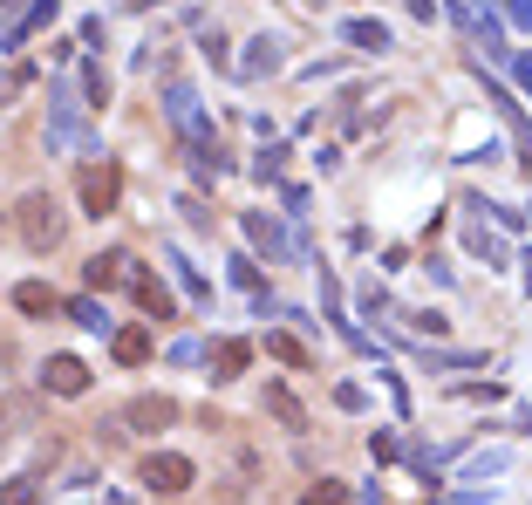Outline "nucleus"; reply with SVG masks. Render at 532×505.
<instances>
[{
  "label": "nucleus",
  "instance_id": "nucleus-29",
  "mask_svg": "<svg viewBox=\"0 0 532 505\" xmlns=\"http://www.w3.org/2000/svg\"><path fill=\"white\" fill-rule=\"evenodd\" d=\"M437 505H444V499H437Z\"/></svg>",
  "mask_w": 532,
  "mask_h": 505
},
{
  "label": "nucleus",
  "instance_id": "nucleus-25",
  "mask_svg": "<svg viewBox=\"0 0 532 505\" xmlns=\"http://www.w3.org/2000/svg\"><path fill=\"white\" fill-rule=\"evenodd\" d=\"M280 157H287V144H266V151H260V164H253V171H260V178H280Z\"/></svg>",
  "mask_w": 532,
  "mask_h": 505
},
{
  "label": "nucleus",
  "instance_id": "nucleus-24",
  "mask_svg": "<svg viewBox=\"0 0 532 505\" xmlns=\"http://www.w3.org/2000/svg\"><path fill=\"white\" fill-rule=\"evenodd\" d=\"M232 280H239V287H253V294H260V260H246V253H239V260H232Z\"/></svg>",
  "mask_w": 532,
  "mask_h": 505
},
{
  "label": "nucleus",
  "instance_id": "nucleus-28",
  "mask_svg": "<svg viewBox=\"0 0 532 505\" xmlns=\"http://www.w3.org/2000/svg\"><path fill=\"white\" fill-rule=\"evenodd\" d=\"M123 7H151V0H123Z\"/></svg>",
  "mask_w": 532,
  "mask_h": 505
},
{
  "label": "nucleus",
  "instance_id": "nucleus-21",
  "mask_svg": "<svg viewBox=\"0 0 532 505\" xmlns=\"http://www.w3.org/2000/svg\"><path fill=\"white\" fill-rule=\"evenodd\" d=\"M266 355H280V362H294V369H314V355H307L294 335H266Z\"/></svg>",
  "mask_w": 532,
  "mask_h": 505
},
{
  "label": "nucleus",
  "instance_id": "nucleus-18",
  "mask_svg": "<svg viewBox=\"0 0 532 505\" xmlns=\"http://www.w3.org/2000/svg\"><path fill=\"white\" fill-rule=\"evenodd\" d=\"M226 171V157H219V137H198L191 144V178H219Z\"/></svg>",
  "mask_w": 532,
  "mask_h": 505
},
{
  "label": "nucleus",
  "instance_id": "nucleus-9",
  "mask_svg": "<svg viewBox=\"0 0 532 505\" xmlns=\"http://www.w3.org/2000/svg\"><path fill=\"white\" fill-rule=\"evenodd\" d=\"M266 417L280 430H307V410L294 403V389H280V383H266Z\"/></svg>",
  "mask_w": 532,
  "mask_h": 505
},
{
  "label": "nucleus",
  "instance_id": "nucleus-11",
  "mask_svg": "<svg viewBox=\"0 0 532 505\" xmlns=\"http://www.w3.org/2000/svg\"><path fill=\"white\" fill-rule=\"evenodd\" d=\"M246 362H253V342H239V335H226V342H219V355H212L219 383H232V376H246Z\"/></svg>",
  "mask_w": 532,
  "mask_h": 505
},
{
  "label": "nucleus",
  "instance_id": "nucleus-12",
  "mask_svg": "<svg viewBox=\"0 0 532 505\" xmlns=\"http://www.w3.org/2000/svg\"><path fill=\"white\" fill-rule=\"evenodd\" d=\"M35 14H41V0H0V41H21Z\"/></svg>",
  "mask_w": 532,
  "mask_h": 505
},
{
  "label": "nucleus",
  "instance_id": "nucleus-8",
  "mask_svg": "<svg viewBox=\"0 0 532 505\" xmlns=\"http://www.w3.org/2000/svg\"><path fill=\"white\" fill-rule=\"evenodd\" d=\"M123 280H130V294H137V308L144 314H157V321H171V287H164V280H151V273H123Z\"/></svg>",
  "mask_w": 532,
  "mask_h": 505
},
{
  "label": "nucleus",
  "instance_id": "nucleus-26",
  "mask_svg": "<svg viewBox=\"0 0 532 505\" xmlns=\"http://www.w3.org/2000/svg\"><path fill=\"white\" fill-rule=\"evenodd\" d=\"M505 14H512V21H519V28L532 35V0H505Z\"/></svg>",
  "mask_w": 532,
  "mask_h": 505
},
{
  "label": "nucleus",
  "instance_id": "nucleus-15",
  "mask_svg": "<svg viewBox=\"0 0 532 505\" xmlns=\"http://www.w3.org/2000/svg\"><path fill=\"white\" fill-rule=\"evenodd\" d=\"M14 308L41 321V314H55L62 301H55V287H41V280H21V287H14Z\"/></svg>",
  "mask_w": 532,
  "mask_h": 505
},
{
  "label": "nucleus",
  "instance_id": "nucleus-13",
  "mask_svg": "<svg viewBox=\"0 0 532 505\" xmlns=\"http://www.w3.org/2000/svg\"><path fill=\"white\" fill-rule=\"evenodd\" d=\"M342 41L362 48V55H382V48H389V28H382V21H342Z\"/></svg>",
  "mask_w": 532,
  "mask_h": 505
},
{
  "label": "nucleus",
  "instance_id": "nucleus-10",
  "mask_svg": "<svg viewBox=\"0 0 532 505\" xmlns=\"http://www.w3.org/2000/svg\"><path fill=\"white\" fill-rule=\"evenodd\" d=\"M273 69H280V41H246V62H239V76L246 82H260V76H273Z\"/></svg>",
  "mask_w": 532,
  "mask_h": 505
},
{
  "label": "nucleus",
  "instance_id": "nucleus-17",
  "mask_svg": "<svg viewBox=\"0 0 532 505\" xmlns=\"http://www.w3.org/2000/svg\"><path fill=\"white\" fill-rule=\"evenodd\" d=\"M0 505H48V485H41V478H7V485H0Z\"/></svg>",
  "mask_w": 532,
  "mask_h": 505
},
{
  "label": "nucleus",
  "instance_id": "nucleus-7",
  "mask_svg": "<svg viewBox=\"0 0 532 505\" xmlns=\"http://www.w3.org/2000/svg\"><path fill=\"white\" fill-rule=\"evenodd\" d=\"M41 383L55 389V396H82V389H89V369H82L76 355H48V369H41Z\"/></svg>",
  "mask_w": 532,
  "mask_h": 505
},
{
  "label": "nucleus",
  "instance_id": "nucleus-23",
  "mask_svg": "<svg viewBox=\"0 0 532 505\" xmlns=\"http://www.w3.org/2000/svg\"><path fill=\"white\" fill-rule=\"evenodd\" d=\"M396 451H403V444H396V430H376V437H369V458H376V465H389Z\"/></svg>",
  "mask_w": 532,
  "mask_h": 505
},
{
  "label": "nucleus",
  "instance_id": "nucleus-2",
  "mask_svg": "<svg viewBox=\"0 0 532 505\" xmlns=\"http://www.w3.org/2000/svg\"><path fill=\"white\" fill-rule=\"evenodd\" d=\"M21 239H28L35 253H48V246L62 239V212H55V198H48V192L21 198Z\"/></svg>",
  "mask_w": 532,
  "mask_h": 505
},
{
  "label": "nucleus",
  "instance_id": "nucleus-16",
  "mask_svg": "<svg viewBox=\"0 0 532 505\" xmlns=\"http://www.w3.org/2000/svg\"><path fill=\"white\" fill-rule=\"evenodd\" d=\"M69 321H76V328H89V335H110V308H103V301H89V294H76V301H69Z\"/></svg>",
  "mask_w": 532,
  "mask_h": 505
},
{
  "label": "nucleus",
  "instance_id": "nucleus-20",
  "mask_svg": "<svg viewBox=\"0 0 532 505\" xmlns=\"http://www.w3.org/2000/svg\"><path fill=\"white\" fill-rule=\"evenodd\" d=\"M82 96H89V110H103V103H110V69H103V62H89V69H82Z\"/></svg>",
  "mask_w": 532,
  "mask_h": 505
},
{
  "label": "nucleus",
  "instance_id": "nucleus-14",
  "mask_svg": "<svg viewBox=\"0 0 532 505\" xmlns=\"http://www.w3.org/2000/svg\"><path fill=\"white\" fill-rule=\"evenodd\" d=\"M246 239H253V246H260L266 260H280V253H287V239H280V226H273V219H266V212H246Z\"/></svg>",
  "mask_w": 532,
  "mask_h": 505
},
{
  "label": "nucleus",
  "instance_id": "nucleus-22",
  "mask_svg": "<svg viewBox=\"0 0 532 505\" xmlns=\"http://www.w3.org/2000/svg\"><path fill=\"white\" fill-rule=\"evenodd\" d=\"M301 505H348V492L335 485V478H321V485H307V499Z\"/></svg>",
  "mask_w": 532,
  "mask_h": 505
},
{
  "label": "nucleus",
  "instance_id": "nucleus-27",
  "mask_svg": "<svg viewBox=\"0 0 532 505\" xmlns=\"http://www.w3.org/2000/svg\"><path fill=\"white\" fill-rule=\"evenodd\" d=\"M512 76H519V89L532 96V55H512Z\"/></svg>",
  "mask_w": 532,
  "mask_h": 505
},
{
  "label": "nucleus",
  "instance_id": "nucleus-1",
  "mask_svg": "<svg viewBox=\"0 0 532 505\" xmlns=\"http://www.w3.org/2000/svg\"><path fill=\"white\" fill-rule=\"evenodd\" d=\"M116 198H123V171H116L110 157L82 164V212H89V219H110Z\"/></svg>",
  "mask_w": 532,
  "mask_h": 505
},
{
  "label": "nucleus",
  "instance_id": "nucleus-3",
  "mask_svg": "<svg viewBox=\"0 0 532 505\" xmlns=\"http://www.w3.org/2000/svg\"><path fill=\"white\" fill-rule=\"evenodd\" d=\"M191 478H198V471H191V458H178V451H151V458H144V485L164 492V499H171V492H191Z\"/></svg>",
  "mask_w": 532,
  "mask_h": 505
},
{
  "label": "nucleus",
  "instance_id": "nucleus-4",
  "mask_svg": "<svg viewBox=\"0 0 532 505\" xmlns=\"http://www.w3.org/2000/svg\"><path fill=\"white\" fill-rule=\"evenodd\" d=\"M151 349H157V335L144 328V321H130V328H116V335H110V355L123 362V369H137V362H151Z\"/></svg>",
  "mask_w": 532,
  "mask_h": 505
},
{
  "label": "nucleus",
  "instance_id": "nucleus-6",
  "mask_svg": "<svg viewBox=\"0 0 532 505\" xmlns=\"http://www.w3.org/2000/svg\"><path fill=\"white\" fill-rule=\"evenodd\" d=\"M164 117L178 123V130H185L191 144H198V137H205V117H198V96H191L185 82H171V89H164Z\"/></svg>",
  "mask_w": 532,
  "mask_h": 505
},
{
  "label": "nucleus",
  "instance_id": "nucleus-5",
  "mask_svg": "<svg viewBox=\"0 0 532 505\" xmlns=\"http://www.w3.org/2000/svg\"><path fill=\"white\" fill-rule=\"evenodd\" d=\"M123 424L130 430H171L178 424V403H171V396H137V403L123 410Z\"/></svg>",
  "mask_w": 532,
  "mask_h": 505
},
{
  "label": "nucleus",
  "instance_id": "nucleus-19",
  "mask_svg": "<svg viewBox=\"0 0 532 505\" xmlns=\"http://www.w3.org/2000/svg\"><path fill=\"white\" fill-rule=\"evenodd\" d=\"M123 267H130L123 253H96V260L82 267V280H89V287H110V280H123Z\"/></svg>",
  "mask_w": 532,
  "mask_h": 505
}]
</instances>
